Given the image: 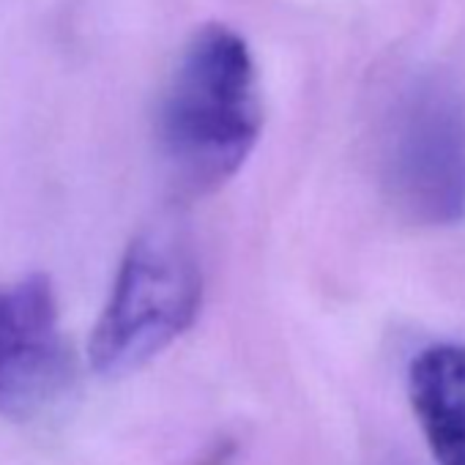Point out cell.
Here are the masks:
<instances>
[{"instance_id": "3", "label": "cell", "mask_w": 465, "mask_h": 465, "mask_svg": "<svg viewBox=\"0 0 465 465\" xmlns=\"http://www.w3.org/2000/svg\"><path fill=\"white\" fill-rule=\"evenodd\" d=\"M383 181L421 227L465 219V102L449 85L430 80L400 96L383 137Z\"/></svg>"}, {"instance_id": "2", "label": "cell", "mask_w": 465, "mask_h": 465, "mask_svg": "<svg viewBox=\"0 0 465 465\" xmlns=\"http://www.w3.org/2000/svg\"><path fill=\"white\" fill-rule=\"evenodd\" d=\"M203 277L175 222H156L129 244L110 302L91 337V364L121 378L151 364L197 321Z\"/></svg>"}, {"instance_id": "5", "label": "cell", "mask_w": 465, "mask_h": 465, "mask_svg": "<svg viewBox=\"0 0 465 465\" xmlns=\"http://www.w3.org/2000/svg\"><path fill=\"white\" fill-rule=\"evenodd\" d=\"M408 400L435 465H465V345L421 348L408 367Z\"/></svg>"}, {"instance_id": "4", "label": "cell", "mask_w": 465, "mask_h": 465, "mask_svg": "<svg viewBox=\"0 0 465 465\" xmlns=\"http://www.w3.org/2000/svg\"><path fill=\"white\" fill-rule=\"evenodd\" d=\"M74 361L47 277L0 288V416L34 421L72 389Z\"/></svg>"}, {"instance_id": "1", "label": "cell", "mask_w": 465, "mask_h": 465, "mask_svg": "<svg viewBox=\"0 0 465 465\" xmlns=\"http://www.w3.org/2000/svg\"><path fill=\"white\" fill-rule=\"evenodd\" d=\"M263 102L255 58L242 34L208 23L183 47L167 85L159 140L189 192H213L236 175L258 145Z\"/></svg>"}]
</instances>
